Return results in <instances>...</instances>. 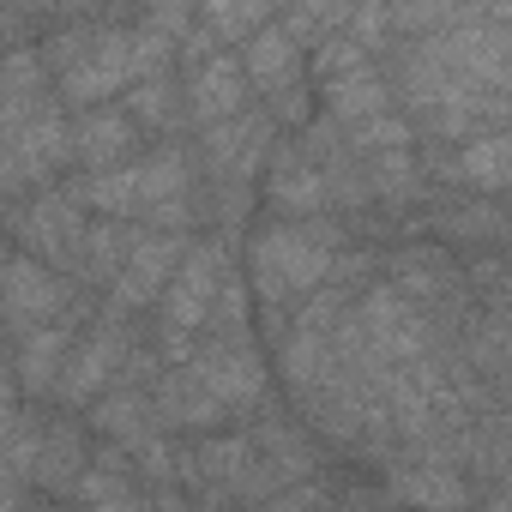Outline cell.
<instances>
[{"mask_svg": "<svg viewBox=\"0 0 512 512\" xmlns=\"http://www.w3.org/2000/svg\"><path fill=\"white\" fill-rule=\"evenodd\" d=\"M386 73L422 145H464L512 127V31L488 7H464L452 31L392 43Z\"/></svg>", "mask_w": 512, "mask_h": 512, "instance_id": "1", "label": "cell"}, {"mask_svg": "<svg viewBox=\"0 0 512 512\" xmlns=\"http://www.w3.org/2000/svg\"><path fill=\"white\" fill-rule=\"evenodd\" d=\"M37 55H43V67H49V79H55V91H61V103L73 115L121 103L139 79L175 67V43H163L157 31H145L139 7L133 13L61 7L55 31L37 43Z\"/></svg>", "mask_w": 512, "mask_h": 512, "instance_id": "2", "label": "cell"}, {"mask_svg": "<svg viewBox=\"0 0 512 512\" xmlns=\"http://www.w3.org/2000/svg\"><path fill=\"white\" fill-rule=\"evenodd\" d=\"M356 229L338 217H266L241 247V272L260 302V338L278 350L290 320L332 284V272L350 260Z\"/></svg>", "mask_w": 512, "mask_h": 512, "instance_id": "3", "label": "cell"}, {"mask_svg": "<svg viewBox=\"0 0 512 512\" xmlns=\"http://www.w3.org/2000/svg\"><path fill=\"white\" fill-rule=\"evenodd\" d=\"M73 181V109L61 103L37 49L0 61V199H25Z\"/></svg>", "mask_w": 512, "mask_h": 512, "instance_id": "4", "label": "cell"}, {"mask_svg": "<svg viewBox=\"0 0 512 512\" xmlns=\"http://www.w3.org/2000/svg\"><path fill=\"white\" fill-rule=\"evenodd\" d=\"M272 392H278V368H272L266 344L205 338L187 362L163 368V380H157V416H163V428L175 440H199V434L241 428Z\"/></svg>", "mask_w": 512, "mask_h": 512, "instance_id": "5", "label": "cell"}, {"mask_svg": "<svg viewBox=\"0 0 512 512\" xmlns=\"http://www.w3.org/2000/svg\"><path fill=\"white\" fill-rule=\"evenodd\" d=\"M235 266H241L235 241H223V235H199V241H193V253L181 260L169 296H163L157 314H151V344H157L163 368L187 362V356L211 338V320H217V302H223Z\"/></svg>", "mask_w": 512, "mask_h": 512, "instance_id": "6", "label": "cell"}, {"mask_svg": "<svg viewBox=\"0 0 512 512\" xmlns=\"http://www.w3.org/2000/svg\"><path fill=\"white\" fill-rule=\"evenodd\" d=\"M145 338H151V320L115 314V308L103 302V314H97V320L79 332V344H73V356H67V374H61L55 410H67V416H85V410H91L103 392H115V386L127 380V368L139 362Z\"/></svg>", "mask_w": 512, "mask_h": 512, "instance_id": "7", "label": "cell"}, {"mask_svg": "<svg viewBox=\"0 0 512 512\" xmlns=\"http://www.w3.org/2000/svg\"><path fill=\"white\" fill-rule=\"evenodd\" d=\"M241 67H247V85H253V103H260L284 133H302L314 115H320V91H314V67H308V49L290 37L284 13L278 25H266L241 49Z\"/></svg>", "mask_w": 512, "mask_h": 512, "instance_id": "8", "label": "cell"}, {"mask_svg": "<svg viewBox=\"0 0 512 512\" xmlns=\"http://www.w3.org/2000/svg\"><path fill=\"white\" fill-rule=\"evenodd\" d=\"M85 235H91V211L79 205V193L67 181H55V187L25 193V199L7 205V247L31 253V260H43L55 272H73Z\"/></svg>", "mask_w": 512, "mask_h": 512, "instance_id": "9", "label": "cell"}, {"mask_svg": "<svg viewBox=\"0 0 512 512\" xmlns=\"http://www.w3.org/2000/svg\"><path fill=\"white\" fill-rule=\"evenodd\" d=\"M422 163H428L440 193L512 199V127L464 139V145H422Z\"/></svg>", "mask_w": 512, "mask_h": 512, "instance_id": "10", "label": "cell"}, {"mask_svg": "<svg viewBox=\"0 0 512 512\" xmlns=\"http://www.w3.org/2000/svg\"><path fill=\"white\" fill-rule=\"evenodd\" d=\"M0 302H7V344H13V338H25L37 326L67 320L85 302V290L67 272H55V266L31 260V253H13L7 247V290H0Z\"/></svg>", "mask_w": 512, "mask_h": 512, "instance_id": "11", "label": "cell"}, {"mask_svg": "<svg viewBox=\"0 0 512 512\" xmlns=\"http://www.w3.org/2000/svg\"><path fill=\"white\" fill-rule=\"evenodd\" d=\"M187 253H193V235L139 229L127 266H121V278H115V290H109V308H115V314H133V320H151L157 302L169 296V284H175V272H181Z\"/></svg>", "mask_w": 512, "mask_h": 512, "instance_id": "12", "label": "cell"}, {"mask_svg": "<svg viewBox=\"0 0 512 512\" xmlns=\"http://www.w3.org/2000/svg\"><path fill=\"white\" fill-rule=\"evenodd\" d=\"M260 205H266V217H338L332 181H326L320 157H314L296 133L278 139V151H272V163H266Z\"/></svg>", "mask_w": 512, "mask_h": 512, "instance_id": "13", "label": "cell"}, {"mask_svg": "<svg viewBox=\"0 0 512 512\" xmlns=\"http://www.w3.org/2000/svg\"><path fill=\"white\" fill-rule=\"evenodd\" d=\"M151 151V133L133 121L127 103H103L73 115V175H115Z\"/></svg>", "mask_w": 512, "mask_h": 512, "instance_id": "14", "label": "cell"}, {"mask_svg": "<svg viewBox=\"0 0 512 512\" xmlns=\"http://www.w3.org/2000/svg\"><path fill=\"white\" fill-rule=\"evenodd\" d=\"M85 428H91L103 446H121V452H139V446H151L157 434H169L163 416H157V386H145V380H121L115 392H103V398L85 410Z\"/></svg>", "mask_w": 512, "mask_h": 512, "instance_id": "15", "label": "cell"}, {"mask_svg": "<svg viewBox=\"0 0 512 512\" xmlns=\"http://www.w3.org/2000/svg\"><path fill=\"white\" fill-rule=\"evenodd\" d=\"M181 85H187V121H193V133L223 127V121H235V115L253 109L247 67H241V55H229V49H223L217 61H205L199 73H187Z\"/></svg>", "mask_w": 512, "mask_h": 512, "instance_id": "16", "label": "cell"}, {"mask_svg": "<svg viewBox=\"0 0 512 512\" xmlns=\"http://www.w3.org/2000/svg\"><path fill=\"white\" fill-rule=\"evenodd\" d=\"M73 506H85V512H163L151 482L139 476V464L121 446H103V440H97V458H91Z\"/></svg>", "mask_w": 512, "mask_h": 512, "instance_id": "17", "label": "cell"}, {"mask_svg": "<svg viewBox=\"0 0 512 512\" xmlns=\"http://www.w3.org/2000/svg\"><path fill=\"white\" fill-rule=\"evenodd\" d=\"M392 109H398V97H392L386 61H368V67H356V73L320 85V115H326L332 127H344V133H356V127H368V121H380V115H392Z\"/></svg>", "mask_w": 512, "mask_h": 512, "instance_id": "18", "label": "cell"}, {"mask_svg": "<svg viewBox=\"0 0 512 512\" xmlns=\"http://www.w3.org/2000/svg\"><path fill=\"white\" fill-rule=\"evenodd\" d=\"M121 103H127V109H133V121L151 133V145L193 139V121H187V85H181V73H175V67H169V73L139 79Z\"/></svg>", "mask_w": 512, "mask_h": 512, "instance_id": "19", "label": "cell"}, {"mask_svg": "<svg viewBox=\"0 0 512 512\" xmlns=\"http://www.w3.org/2000/svg\"><path fill=\"white\" fill-rule=\"evenodd\" d=\"M133 241H139V229H133V223L91 217V235H85V247H79V260H73V272H67V278H73L85 296H103V302H109V290H115V278H121V266H127Z\"/></svg>", "mask_w": 512, "mask_h": 512, "instance_id": "20", "label": "cell"}, {"mask_svg": "<svg viewBox=\"0 0 512 512\" xmlns=\"http://www.w3.org/2000/svg\"><path fill=\"white\" fill-rule=\"evenodd\" d=\"M458 350H464V368L476 380H488V386L512 380V308H482L476 302V314L464 320Z\"/></svg>", "mask_w": 512, "mask_h": 512, "instance_id": "21", "label": "cell"}, {"mask_svg": "<svg viewBox=\"0 0 512 512\" xmlns=\"http://www.w3.org/2000/svg\"><path fill=\"white\" fill-rule=\"evenodd\" d=\"M278 13H284V7H266V0H205V7H199V25H205L229 55H241L266 25H278Z\"/></svg>", "mask_w": 512, "mask_h": 512, "instance_id": "22", "label": "cell"}, {"mask_svg": "<svg viewBox=\"0 0 512 512\" xmlns=\"http://www.w3.org/2000/svg\"><path fill=\"white\" fill-rule=\"evenodd\" d=\"M314 512H398L392 500H386V488L368 476V482H350V488H332Z\"/></svg>", "mask_w": 512, "mask_h": 512, "instance_id": "23", "label": "cell"}, {"mask_svg": "<svg viewBox=\"0 0 512 512\" xmlns=\"http://www.w3.org/2000/svg\"><path fill=\"white\" fill-rule=\"evenodd\" d=\"M332 488H338L332 476H314V482H302V488H290V494H278V500H266L260 512H314V506H320V500H326Z\"/></svg>", "mask_w": 512, "mask_h": 512, "instance_id": "24", "label": "cell"}, {"mask_svg": "<svg viewBox=\"0 0 512 512\" xmlns=\"http://www.w3.org/2000/svg\"><path fill=\"white\" fill-rule=\"evenodd\" d=\"M488 13H494V19H500L506 31H512V7H488Z\"/></svg>", "mask_w": 512, "mask_h": 512, "instance_id": "25", "label": "cell"}]
</instances>
